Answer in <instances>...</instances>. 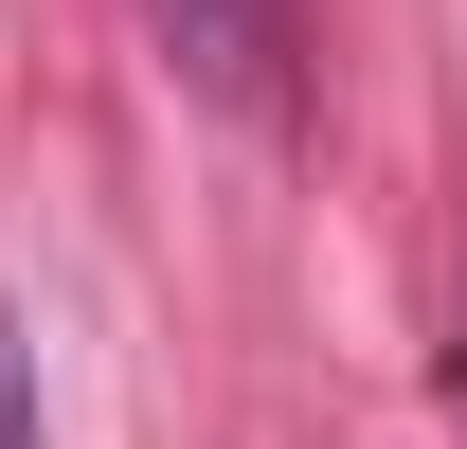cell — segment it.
<instances>
[{
    "instance_id": "obj_1",
    "label": "cell",
    "mask_w": 467,
    "mask_h": 449,
    "mask_svg": "<svg viewBox=\"0 0 467 449\" xmlns=\"http://www.w3.org/2000/svg\"><path fill=\"white\" fill-rule=\"evenodd\" d=\"M162 55L234 126H288V0H162Z\"/></svg>"
},
{
    "instance_id": "obj_2",
    "label": "cell",
    "mask_w": 467,
    "mask_h": 449,
    "mask_svg": "<svg viewBox=\"0 0 467 449\" xmlns=\"http://www.w3.org/2000/svg\"><path fill=\"white\" fill-rule=\"evenodd\" d=\"M0 449H36V341H18V306H0Z\"/></svg>"
}]
</instances>
